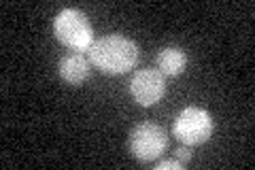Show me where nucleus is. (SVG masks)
Masks as SVG:
<instances>
[{
	"mask_svg": "<svg viewBox=\"0 0 255 170\" xmlns=\"http://www.w3.org/2000/svg\"><path fill=\"white\" fill-rule=\"evenodd\" d=\"M92 62L85 58L81 51H70L62 55L58 62V75L70 85H81L90 79Z\"/></svg>",
	"mask_w": 255,
	"mask_h": 170,
	"instance_id": "nucleus-6",
	"label": "nucleus"
},
{
	"mask_svg": "<svg viewBox=\"0 0 255 170\" xmlns=\"http://www.w3.org/2000/svg\"><path fill=\"white\" fill-rule=\"evenodd\" d=\"M168 147V136L166 130L151 121H142V124L134 126L130 132V153L134 160L138 162H153L157 160Z\"/></svg>",
	"mask_w": 255,
	"mask_h": 170,
	"instance_id": "nucleus-4",
	"label": "nucleus"
},
{
	"mask_svg": "<svg viewBox=\"0 0 255 170\" xmlns=\"http://www.w3.org/2000/svg\"><path fill=\"white\" fill-rule=\"evenodd\" d=\"M213 132L215 119L209 111L200 107H185L172 121V134L187 147L204 145L213 136Z\"/></svg>",
	"mask_w": 255,
	"mask_h": 170,
	"instance_id": "nucleus-3",
	"label": "nucleus"
},
{
	"mask_svg": "<svg viewBox=\"0 0 255 170\" xmlns=\"http://www.w3.org/2000/svg\"><path fill=\"white\" fill-rule=\"evenodd\" d=\"M170 168L183 170V168H185V164L179 162L177 158H174V160H162V162H157V164H155V170H170Z\"/></svg>",
	"mask_w": 255,
	"mask_h": 170,
	"instance_id": "nucleus-8",
	"label": "nucleus"
},
{
	"mask_svg": "<svg viewBox=\"0 0 255 170\" xmlns=\"http://www.w3.org/2000/svg\"><path fill=\"white\" fill-rule=\"evenodd\" d=\"M174 158H177L179 162H183V164H189V160H191V151H189V147L185 145V147H179L177 151H174Z\"/></svg>",
	"mask_w": 255,
	"mask_h": 170,
	"instance_id": "nucleus-9",
	"label": "nucleus"
},
{
	"mask_svg": "<svg viewBox=\"0 0 255 170\" xmlns=\"http://www.w3.org/2000/svg\"><path fill=\"white\" fill-rule=\"evenodd\" d=\"M90 62L105 75L117 77L130 72L138 62V47L124 34H105L90 47Z\"/></svg>",
	"mask_w": 255,
	"mask_h": 170,
	"instance_id": "nucleus-1",
	"label": "nucleus"
},
{
	"mask_svg": "<svg viewBox=\"0 0 255 170\" xmlns=\"http://www.w3.org/2000/svg\"><path fill=\"white\" fill-rule=\"evenodd\" d=\"M155 64H157V70L164 77H179L187 66V53L181 47H174V45L164 47V49H159Z\"/></svg>",
	"mask_w": 255,
	"mask_h": 170,
	"instance_id": "nucleus-7",
	"label": "nucleus"
},
{
	"mask_svg": "<svg viewBox=\"0 0 255 170\" xmlns=\"http://www.w3.org/2000/svg\"><path fill=\"white\" fill-rule=\"evenodd\" d=\"M166 94V77L157 68L136 70L130 79V96L138 107H153Z\"/></svg>",
	"mask_w": 255,
	"mask_h": 170,
	"instance_id": "nucleus-5",
	"label": "nucleus"
},
{
	"mask_svg": "<svg viewBox=\"0 0 255 170\" xmlns=\"http://www.w3.org/2000/svg\"><path fill=\"white\" fill-rule=\"evenodd\" d=\"M55 38L70 51H90L94 45V28L87 15L79 9H64L53 21Z\"/></svg>",
	"mask_w": 255,
	"mask_h": 170,
	"instance_id": "nucleus-2",
	"label": "nucleus"
}]
</instances>
